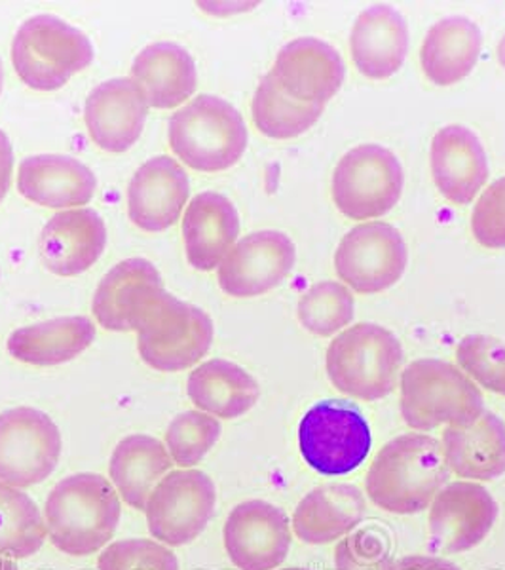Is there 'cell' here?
<instances>
[{
    "label": "cell",
    "mask_w": 505,
    "mask_h": 570,
    "mask_svg": "<svg viewBox=\"0 0 505 570\" xmlns=\"http://www.w3.org/2000/svg\"><path fill=\"white\" fill-rule=\"evenodd\" d=\"M365 508L367 502L357 487H318L298 502L293 531L305 544H330L354 532L363 521Z\"/></svg>",
    "instance_id": "obj_25"
},
{
    "label": "cell",
    "mask_w": 505,
    "mask_h": 570,
    "mask_svg": "<svg viewBox=\"0 0 505 570\" xmlns=\"http://www.w3.org/2000/svg\"><path fill=\"white\" fill-rule=\"evenodd\" d=\"M12 145H10V141H8L7 134L0 130V190H2V195H7L8 188H10V179H12Z\"/></svg>",
    "instance_id": "obj_41"
},
{
    "label": "cell",
    "mask_w": 505,
    "mask_h": 570,
    "mask_svg": "<svg viewBox=\"0 0 505 570\" xmlns=\"http://www.w3.org/2000/svg\"><path fill=\"white\" fill-rule=\"evenodd\" d=\"M295 259L297 249L287 234L278 230L249 234L220 263V289L230 297H259L289 276Z\"/></svg>",
    "instance_id": "obj_14"
},
{
    "label": "cell",
    "mask_w": 505,
    "mask_h": 570,
    "mask_svg": "<svg viewBox=\"0 0 505 570\" xmlns=\"http://www.w3.org/2000/svg\"><path fill=\"white\" fill-rule=\"evenodd\" d=\"M217 493L208 473L169 472L150 493L145 508L149 531L166 546L190 544L214 518Z\"/></svg>",
    "instance_id": "obj_10"
},
{
    "label": "cell",
    "mask_w": 505,
    "mask_h": 570,
    "mask_svg": "<svg viewBox=\"0 0 505 570\" xmlns=\"http://www.w3.org/2000/svg\"><path fill=\"white\" fill-rule=\"evenodd\" d=\"M222 534L228 558L240 570L278 569L291 550L289 518L265 500L236 505Z\"/></svg>",
    "instance_id": "obj_13"
},
{
    "label": "cell",
    "mask_w": 505,
    "mask_h": 570,
    "mask_svg": "<svg viewBox=\"0 0 505 570\" xmlns=\"http://www.w3.org/2000/svg\"><path fill=\"white\" fill-rule=\"evenodd\" d=\"M350 50L363 77H394L408 52V29L402 13L384 4L363 10L351 29Z\"/></svg>",
    "instance_id": "obj_24"
},
{
    "label": "cell",
    "mask_w": 505,
    "mask_h": 570,
    "mask_svg": "<svg viewBox=\"0 0 505 570\" xmlns=\"http://www.w3.org/2000/svg\"><path fill=\"white\" fill-rule=\"evenodd\" d=\"M131 80L143 90L152 109H176L192 98L198 72L192 56L174 42L145 48L131 66Z\"/></svg>",
    "instance_id": "obj_27"
},
{
    "label": "cell",
    "mask_w": 505,
    "mask_h": 570,
    "mask_svg": "<svg viewBox=\"0 0 505 570\" xmlns=\"http://www.w3.org/2000/svg\"><path fill=\"white\" fill-rule=\"evenodd\" d=\"M402 363L399 338L376 324H357L340 333L325 360L333 386L365 402L383 400L396 390Z\"/></svg>",
    "instance_id": "obj_4"
},
{
    "label": "cell",
    "mask_w": 505,
    "mask_h": 570,
    "mask_svg": "<svg viewBox=\"0 0 505 570\" xmlns=\"http://www.w3.org/2000/svg\"><path fill=\"white\" fill-rule=\"evenodd\" d=\"M472 230L481 246L505 247V177L494 181L481 196L472 215Z\"/></svg>",
    "instance_id": "obj_39"
},
{
    "label": "cell",
    "mask_w": 505,
    "mask_h": 570,
    "mask_svg": "<svg viewBox=\"0 0 505 570\" xmlns=\"http://www.w3.org/2000/svg\"><path fill=\"white\" fill-rule=\"evenodd\" d=\"M91 61L90 39L56 16H34L13 37V69L33 90H59Z\"/></svg>",
    "instance_id": "obj_6"
},
{
    "label": "cell",
    "mask_w": 505,
    "mask_h": 570,
    "mask_svg": "<svg viewBox=\"0 0 505 570\" xmlns=\"http://www.w3.org/2000/svg\"><path fill=\"white\" fill-rule=\"evenodd\" d=\"M402 193V164L380 145H359L346 153L333 174V200L354 220L383 217Z\"/></svg>",
    "instance_id": "obj_9"
},
{
    "label": "cell",
    "mask_w": 505,
    "mask_h": 570,
    "mask_svg": "<svg viewBox=\"0 0 505 570\" xmlns=\"http://www.w3.org/2000/svg\"><path fill=\"white\" fill-rule=\"evenodd\" d=\"M0 570H18L12 559L0 558Z\"/></svg>",
    "instance_id": "obj_42"
},
{
    "label": "cell",
    "mask_w": 505,
    "mask_h": 570,
    "mask_svg": "<svg viewBox=\"0 0 505 570\" xmlns=\"http://www.w3.org/2000/svg\"><path fill=\"white\" fill-rule=\"evenodd\" d=\"M281 570H310V569H300V567H297V569H281Z\"/></svg>",
    "instance_id": "obj_45"
},
{
    "label": "cell",
    "mask_w": 505,
    "mask_h": 570,
    "mask_svg": "<svg viewBox=\"0 0 505 570\" xmlns=\"http://www.w3.org/2000/svg\"><path fill=\"white\" fill-rule=\"evenodd\" d=\"M147 112L143 90L131 78H112L86 99V128L99 149L126 153L143 134Z\"/></svg>",
    "instance_id": "obj_16"
},
{
    "label": "cell",
    "mask_w": 505,
    "mask_h": 570,
    "mask_svg": "<svg viewBox=\"0 0 505 570\" xmlns=\"http://www.w3.org/2000/svg\"><path fill=\"white\" fill-rule=\"evenodd\" d=\"M46 532L39 505L29 494L0 481V556L31 558L44 544Z\"/></svg>",
    "instance_id": "obj_33"
},
{
    "label": "cell",
    "mask_w": 505,
    "mask_h": 570,
    "mask_svg": "<svg viewBox=\"0 0 505 570\" xmlns=\"http://www.w3.org/2000/svg\"><path fill=\"white\" fill-rule=\"evenodd\" d=\"M432 176L448 202L472 204L488 179V158L479 137L464 126L437 131L432 141Z\"/></svg>",
    "instance_id": "obj_21"
},
{
    "label": "cell",
    "mask_w": 505,
    "mask_h": 570,
    "mask_svg": "<svg viewBox=\"0 0 505 570\" xmlns=\"http://www.w3.org/2000/svg\"><path fill=\"white\" fill-rule=\"evenodd\" d=\"M61 434L52 419L31 407L0 415V481L16 489L39 485L58 466Z\"/></svg>",
    "instance_id": "obj_11"
},
{
    "label": "cell",
    "mask_w": 505,
    "mask_h": 570,
    "mask_svg": "<svg viewBox=\"0 0 505 570\" xmlns=\"http://www.w3.org/2000/svg\"><path fill=\"white\" fill-rule=\"evenodd\" d=\"M498 504L485 487L454 481L443 487L429 505V532L445 553L472 550L493 531Z\"/></svg>",
    "instance_id": "obj_15"
},
{
    "label": "cell",
    "mask_w": 505,
    "mask_h": 570,
    "mask_svg": "<svg viewBox=\"0 0 505 570\" xmlns=\"http://www.w3.org/2000/svg\"><path fill=\"white\" fill-rule=\"evenodd\" d=\"M388 544L369 529L351 532L335 550L337 570H394Z\"/></svg>",
    "instance_id": "obj_38"
},
{
    "label": "cell",
    "mask_w": 505,
    "mask_h": 570,
    "mask_svg": "<svg viewBox=\"0 0 505 570\" xmlns=\"http://www.w3.org/2000/svg\"><path fill=\"white\" fill-rule=\"evenodd\" d=\"M96 338V325L86 316L48 320L13 331L8 352L18 362L50 367L80 356Z\"/></svg>",
    "instance_id": "obj_28"
},
{
    "label": "cell",
    "mask_w": 505,
    "mask_h": 570,
    "mask_svg": "<svg viewBox=\"0 0 505 570\" xmlns=\"http://www.w3.org/2000/svg\"><path fill=\"white\" fill-rule=\"evenodd\" d=\"M394 570H461L456 564L448 563L445 559L426 558V556H415V558H405L399 563L394 564Z\"/></svg>",
    "instance_id": "obj_40"
},
{
    "label": "cell",
    "mask_w": 505,
    "mask_h": 570,
    "mask_svg": "<svg viewBox=\"0 0 505 570\" xmlns=\"http://www.w3.org/2000/svg\"><path fill=\"white\" fill-rule=\"evenodd\" d=\"M107 246V228L93 209L53 215L40 234V257L50 273L71 278L86 273Z\"/></svg>",
    "instance_id": "obj_20"
},
{
    "label": "cell",
    "mask_w": 505,
    "mask_h": 570,
    "mask_svg": "<svg viewBox=\"0 0 505 570\" xmlns=\"http://www.w3.org/2000/svg\"><path fill=\"white\" fill-rule=\"evenodd\" d=\"M499 61H502V66H505V37L502 40V45H499Z\"/></svg>",
    "instance_id": "obj_43"
},
{
    "label": "cell",
    "mask_w": 505,
    "mask_h": 570,
    "mask_svg": "<svg viewBox=\"0 0 505 570\" xmlns=\"http://www.w3.org/2000/svg\"><path fill=\"white\" fill-rule=\"evenodd\" d=\"M298 445L306 464L321 475H346L369 456L373 438L362 411L343 400L319 402L298 426Z\"/></svg>",
    "instance_id": "obj_8"
},
{
    "label": "cell",
    "mask_w": 505,
    "mask_h": 570,
    "mask_svg": "<svg viewBox=\"0 0 505 570\" xmlns=\"http://www.w3.org/2000/svg\"><path fill=\"white\" fill-rule=\"evenodd\" d=\"M483 35L472 20L453 16L429 29L422 45L424 75L437 86L461 82L479 59Z\"/></svg>",
    "instance_id": "obj_29"
},
{
    "label": "cell",
    "mask_w": 505,
    "mask_h": 570,
    "mask_svg": "<svg viewBox=\"0 0 505 570\" xmlns=\"http://www.w3.org/2000/svg\"><path fill=\"white\" fill-rule=\"evenodd\" d=\"M174 464L169 451L156 438L130 435L118 443L110 456V480L131 508L145 510L150 493Z\"/></svg>",
    "instance_id": "obj_31"
},
{
    "label": "cell",
    "mask_w": 505,
    "mask_h": 570,
    "mask_svg": "<svg viewBox=\"0 0 505 570\" xmlns=\"http://www.w3.org/2000/svg\"><path fill=\"white\" fill-rule=\"evenodd\" d=\"M137 333L143 362L152 370L176 373L192 367L208 354L214 322L198 306L164 292L150 305Z\"/></svg>",
    "instance_id": "obj_7"
},
{
    "label": "cell",
    "mask_w": 505,
    "mask_h": 570,
    "mask_svg": "<svg viewBox=\"0 0 505 570\" xmlns=\"http://www.w3.org/2000/svg\"><path fill=\"white\" fill-rule=\"evenodd\" d=\"M220 422L201 411H187L176 416L166 432L169 456L177 466L192 468L214 449L219 441Z\"/></svg>",
    "instance_id": "obj_35"
},
{
    "label": "cell",
    "mask_w": 505,
    "mask_h": 570,
    "mask_svg": "<svg viewBox=\"0 0 505 570\" xmlns=\"http://www.w3.org/2000/svg\"><path fill=\"white\" fill-rule=\"evenodd\" d=\"M164 292L160 273L150 261H122L101 279L93 297V316L105 330L137 331Z\"/></svg>",
    "instance_id": "obj_18"
},
{
    "label": "cell",
    "mask_w": 505,
    "mask_h": 570,
    "mask_svg": "<svg viewBox=\"0 0 505 570\" xmlns=\"http://www.w3.org/2000/svg\"><path fill=\"white\" fill-rule=\"evenodd\" d=\"M273 77L287 96L300 104L324 105L346 77L340 53L318 39H297L279 50Z\"/></svg>",
    "instance_id": "obj_17"
},
{
    "label": "cell",
    "mask_w": 505,
    "mask_h": 570,
    "mask_svg": "<svg viewBox=\"0 0 505 570\" xmlns=\"http://www.w3.org/2000/svg\"><path fill=\"white\" fill-rule=\"evenodd\" d=\"M98 570H179L176 553L155 540H120L99 556Z\"/></svg>",
    "instance_id": "obj_37"
},
{
    "label": "cell",
    "mask_w": 505,
    "mask_h": 570,
    "mask_svg": "<svg viewBox=\"0 0 505 570\" xmlns=\"http://www.w3.org/2000/svg\"><path fill=\"white\" fill-rule=\"evenodd\" d=\"M98 179L71 156H29L20 164L18 190L29 202L46 208L85 206L96 195Z\"/></svg>",
    "instance_id": "obj_23"
},
{
    "label": "cell",
    "mask_w": 505,
    "mask_h": 570,
    "mask_svg": "<svg viewBox=\"0 0 505 570\" xmlns=\"http://www.w3.org/2000/svg\"><path fill=\"white\" fill-rule=\"evenodd\" d=\"M2 198H4V195H2V190H0V202H2Z\"/></svg>",
    "instance_id": "obj_46"
},
{
    "label": "cell",
    "mask_w": 505,
    "mask_h": 570,
    "mask_svg": "<svg viewBox=\"0 0 505 570\" xmlns=\"http://www.w3.org/2000/svg\"><path fill=\"white\" fill-rule=\"evenodd\" d=\"M240 234V215L219 193H201L188 204L182 236L190 266L209 273L225 261Z\"/></svg>",
    "instance_id": "obj_22"
},
{
    "label": "cell",
    "mask_w": 505,
    "mask_h": 570,
    "mask_svg": "<svg viewBox=\"0 0 505 570\" xmlns=\"http://www.w3.org/2000/svg\"><path fill=\"white\" fill-rule=\"evenodd\" d=\"M440 441L405 434L386 443L370 464L365 489L384 512L413 515L428 510L450 480Z\"/></svg>",
    "instance_id": "obj_1"
},
{
    "label": "cell",
    "mask_w": 505,
    "mask_h": 570,
    "mask_svg": "<svg viewBox=\"0 0 505 570\" xmlns=\"http://www.w3.org/2000/svg\"><path fill=\"white\" fill-rule=\"evenodd\" d=\"M2 78H4V71H2V61H0V91H2Z\"/></svg>",
    "instance_id": "obj_44"
},
{
    "label": "cell",
    "mask_w": 505,
    "mask_h": 570,
    "mask_svg": "<svg viewBox=\"0 0 505 570\" xmlns=\"http://www.w3.org/2000/svg\"><path fill=\"white\" fill-rule=\"evenodd\" d=\"M117 489L99 473L59 481L46 500V531L59 551L85 558L112 540L120 523Z\"/></svg>",
    "instance_id": "obj_2"
},
{
    "label": "cell",
    "mask_w": 505,
    "mask_h": 570,
    "mask_svg": "<svg viewBox=\"0 0 505 570\" xmlns=\"http://www.w3.org/2000/svg\"><path fill=\"white\" fill-rule=\"evenodd\" d=\"M169 145L188 168L225 171L246 153V122L228 101L204 94L171 117Z\"/></svg>",
    "instance_id": "obj_5"
},
{
    "label": "cell",
    "mask_w": 505,
    "mask_h": 570,
    "mask_svg": "<svg viewBox=\"0 0 505 570\" xmlns=\"http://www.w3.org/2000/svg\"><path fill=\"white\" fill-rule=\"evenodd\" d=\"M462 370L483 389L505 397V344L486 335H467L456 348Z\"/></svg>",
    "instance_id": "obj_36"
},
{
    "label": "cell",
    "mask_w": 505,
    "mask_h": 570,
    "mask_svg": "<svg viewBox=\"0 0 505 570\" xmlns=\"http://www.w3.org/2000/svg\"><path fill=\"white\" fill-rule=\"evenodd\" d=\"M354 297L337 282H319L298 303V320L319 337H329L354 320Z\"/></svg>",
    "instance_id": "obj_34"
},
{
    "label": "cell",
    "mask_w": 505,
    "mask_h": 570,
    "mask_svg": "<svg viewBox=\"0 0 505 570\" xmlns=\"http://www.w3.org/2000/svg\"><path fill=\"white\" fill-rule=\"evenodd\" d=\"M190 195L187 171L169 156H156L131 177L128 188L130 219L145 233L174 227Z\"/></svg>",
    "instance_id": "obj_19"
},
{
    "label": "cell",
    "mask_w": 505,
    "mask_h": 570,
    "mask_svg": "<svg viewBox=\"0 0 505 570\" xmlns=\"http://www.w3.org/2000/svg\"><path fill=\"white\" fill-rule=\"evenodd\" d=\"M253 122L270 139L303 136L324 115V105L300 104L279 88L273 72L260 80L251 105Z\"/></svg>",
    "instance_id": "obj_32"
},
{
    "label": "cell",
    "mask_w": 505,
    "mask_h": 570,
    "mask_svg": "<svg viewBox=\"0 0 505 570\" xmlns=\"http://www.w3.org/2000/svg\"><path fill=\"white\" fill-rule=\"evenodd\" d=\"M408 252L402 233L388 223H365L344 236L335 253V271L363 295L380 293L402 279Z\"/></svg>",
    "instance_id": "obj_12"
},
{
    "label": "cell",
    "mask_w": 505,
    "mask_h": 570,
    "mask_svg": "<svg viewBox=\"0 0 505 570\" xmlns=\"http://www.w3.org/2000/svg\"><path fill=\"white\" fill-rule=\"evenodd\" d=\"M440 445L462 480L493 481L505 473V422L491 411L469 426L445 428Z\"/></svg>",
    "instance_id": "obj_26"
},
{
    "label": "cell",
    "mask_w": 505,
    "mask_h": 570,
    "mask_svg": "<svg viewBox=\"0 0 505 570\" xmlns=\"http://www.w3.org/2000/svg\"><path fill=\"white\" fill-rule=\"evenodd\" d=\"M188 397L204 413L238 419L259 402V383L240 365L227 360L201 363L188 376Z\"/></svg>",
    "instance_id": "obj_30"
},
{
    "label": "cell",
    "mask_w": 505,
    "mask_h": 570,
    "mask_svg": "<svg viewBox=\"0 0 505 570\" xmlns=\"http://www.w3.org/2000/svg\"><path fill=\"white\" fill-rule=\"evenodd\" d=\"M485 400L469 376L443 360H416L402 373V415L413 430L469 426Z\"/></svg>",
    "instance_id": "obj_3"
}]
</instances>
